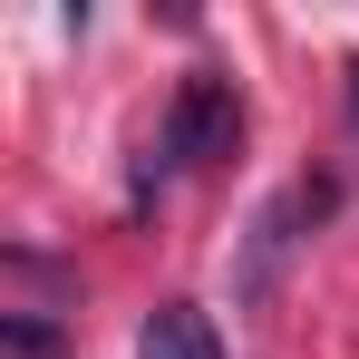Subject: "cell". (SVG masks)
<instances>
[{"mask_svg": "<svg viewBox=\"0 0 359 359\" xmlns=\"http://www.w3.org/2000/svg\"><path fill=\"white\" fill-rule=\"evenodd\" d=\"M350 97H359V59H350Z\"/></svg>", "mask_w": 359, "mask_h": 359, "instance_id": "4", "label": "cell"}, {"mask_svg": "<svg viewBox=\"0 0 359 359\" xmlns=\"http://www.w3.org/2000/svg\"><path fill=\"white\" fill-rule=\"evenodd\" d=\"M0 350H10V359H59L68 350V320H49V311H10V320H0Z\"/></svg>", "mask_w": 359, "mask_h": 359, "instance_id": "3", "label": "cell"}, {"mask_svg": "<svg viewBox=\"0 0 359 359\" xmlns=\"http://www.w3.org/2000/svg\"><path fill=\"white\" fill-rule=\"evenodd\" d=\"M136 359H224V330H214V311H194V301H156L146 330H136Z\"/></svg>", "mask_w": 359, "mask_h": 359, "instance_id": "2", "label": "cell"}, {"mask_svg": "<svg viewBox=\"0 0 359 359\" xmlns=\"http://www.w3.org/2000/svg\"><path fill=\"white\" fill-rule=\"evenodd\" d=\"M243 146V97L233 78H214V68H194L175 88V107L156 126V175H204V165H224Z\"/></svg>", "mask_w": 359, "mask_h": 359, "instance_id": "1", "label": "cell"}]
</instances>
